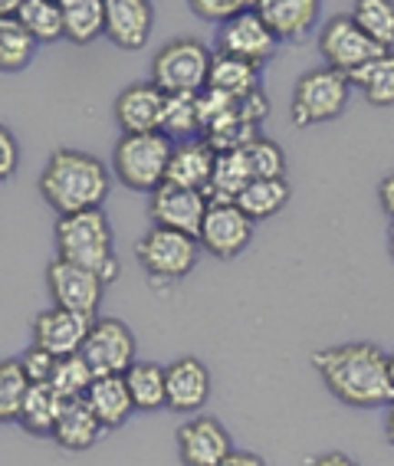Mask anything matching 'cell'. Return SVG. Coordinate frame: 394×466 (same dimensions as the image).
Masks as SVG:
<instances>
[{"label": "cell", "instance_id": "obj_1", "mask_svg": "<svg viewBox=\"0 0 394 466\" xmlns=\"http://www.w3.org/2000/svg\"><path fill=\"white\" fill-rule=\"evenodd\" d=\"M312 368L328 391L349 408H391L394 384L388 355L375 341H345L312 351Z\"/></svg>", "mask_w": 394, "mask_h": 466}, {"label": "cell", "instance_id": "obj_2", "mask_svg": "<svg viewBox=\"0 0 394 466\" xmlns=\"http://www.w3.org/2000/svg\"><path fill=\"white\" fill-rule=\"evenodd\" d=\"M112 175L99 158L76 148H56L40 175L43 200L59 217H73L83 210H102L109 198Z\"/></svg>", "mask_w": 394, "mask_h": 466}, {"label": "cell", "instance_id": "obj_3", "mask_svg": "<svg viewBox=\"0 0 394 466\" xmlns=\"http://www.w3.org/2000/svg\"><path fill=\"white\" fill-rule=\"evenodd\" d=\"M56 250L59 259L76 263V267L83 269H93L106 286L112 279H118V273H122L116 257V240H112V224L102 210H83V214L73 217H59Z\"/></svg>", "mask_w": 394, "mask_h": 466}, {"label": "cell", "instance_id": "obj_4", "mask_svg": "<svg viewBox=\"0 0 394 466\" xmlns=\"http://www.w3.org/2000/svg\"><path fill=\"white\" fill-rule=\"evenodd\" d=\"M175 155V142L161 132L151 135H122L112 151V175L126 184L128 191L155 194L168 181V165Z\"/></svg>", "mask_w": 394, "mask_h": 466}, {"label": "cell", "instance_id": "obj_5", "mask_svg": "<svg viewBox=\"0 0 394 466\" xmlns=\"http://www.w3.org/2000/svg\"><path fill=\"white\" fill-rule=\"evenodd\" d=\"M210 63L214 56L201 40L177 36V40L165 43L151 59V83L165 96H201L207 89Z\"/></svg>", "mask_w": 394, "mask_h": 466}, {"label": "cell", "instance_id": "obj_6", "mask_svg": "<svg viewBox=\"0 0 394 466\" xmlns=\"http://www.w3.org/2000/svg\"><path fill=\"white\" fill-rule=\"evenodd\" d=\"M349 96H352V83H349V76L336 73V69L326 66L302 73L293 89V102H289V118H293L296 128L332 122L345 112Z\"/></svg>", "mask_w": 394, "mask_h": 466}, {"label": "cell", "instance_id": "obj_7", "mask_svg": "<svg viewBox=\"0 0 394 466\" xmlns=\"http://www.w3.org/2000/svg\"><path fill=\"white\" fill-rule=\"evenodd\" d=\"M197 253H201L197 237L165 227H148L135 243V257L155 283H181L197 267Z\"/></svg>", "mask_w": 394, "mask_h": 466}, {"label": "cell", "instance_id": "obj_8", "mask_svg": "<svg viewBox=\"0 0 394 466\" xmlns=\"http://www.w3.org/2000/svg\"><path fill=\"white\" fill-rule=\"evenodd\" d=\"M319 53L328 69H336V73L352 79L359 69H365L381 53H391V50H381L375 40H369L365 30L355 24L352 14H336L319 30Z\"/></svg>", "mask_w": 394, "mask_h": 466}, {"label": "cell", "instance_id": "obj_9", "mask_svg": "<svg viewBox=\"0 0 394 466\" xmlns=\"http://www.w3.org/2000/svg\"><path fill=\"white\" fill-rule=\"evenodd\" d=\"M96 378H118L128 375V368L135 365V335L126 322L118 319H96L93 332L86 339L83 351H79Z\"/></svg>", "mask_w": 394, "mask_h": 466}, {"label": "cell", "instance_id": "obj_10", "mask_svg": "<svg viewBox=\"0 0 394 466\" xmlns=\"http://www.w3.org/2000/svg\"><path fill=\"white\" fill-rule=\"evenodd\" d=\"M210 198L204 191H187V187H175V184H161L158 191L148 200V217L151 227H165V230L187 233L201 240L204 220H207Z\"/></svg>", "mask_w": 394, "mask_h": 466}, {"label": "cell", "instance_id": "obj_11", "mask_svg": "<svg viewBox=\"0 0 394 466\" xmlns=\"http://www.w3.org/2000/svg\"><path fill=\"white\" fill-rule=\"evenodd\" d=\"M46 286H50L53 306L69 309V312H79V316L96 319V309L102 302V283L93 269H83L66 259H53L50 269H46Z\"/></svg>", "mask_w": 394, "mask_h": 466}, {"label": "cell", "instance_id": "obj_12", "mask_svg": "<svg viewBox=\"0 0 394 466\" xmlns=\"http://www.w3.org/2000/svg\"><path fill=\"white\" fill-rule=\"evenodd\" d=\"M177 443V457L185 466H220L230 453H234V443H230V433L220 424L217 417L207 414H194L191 420L177 427L175 433Z\"/></svg>", "mask_w": 394, "mask_h": 466}, {"label": "cell", "instance_id": "obj_13", "mask_svg": "<svg viewBox=\"0 0 394 466\" xmlns=\"http://www.w3.org/2000/svg\"><path fill=\"white\" fill-rule=\"evenodd\" d=\"M96 319L79 316V312H69V309H46L34 319V345L43 351H50L53 359H69V355H79L93 332Z\"/></svg>", "mask_w": 394, "mask_h": 466}, {"label": "cell", "instance_id": "obj_14", "mask_svg": "<svg viewBox=\"0 0 394 466\" xmlns=\"http://www.w3.org/2000/svg\"><path fill=\"white\" fill-rule=\"evenodd\" d=\"M277 43L279 40L267 26V20L257 14V4H253V10H247L217 30V53L247 59L253 66H263L277 53Z\"/></svg>", "mask_w": 394, "mask_h": 466}, {"label": "cell", "instance_id": "obj_15", "mask_svg": "<svg viewBox=\"0 0 394 466\" xmlns=\"http://www.w3.org/2000/svg\"><path fill=\"white\" fill-rule=\"evenodd\" d=\"M253 220L237 204H210L207 220L201 230V250L217 259H234L250 247Z\"/></svg>", "mask_w": 394, "mask_h": 466}, {"label": "cell", "instance_id": "obj_16", "mask_svg": "<svg viewBox=\"0 0 394 466\" xmlns=\"http://www.w3.org/2000/svg\"><path fill=\"white\" fill-rule=\"evenodd\" d=\"M165 102L168 96L155 83H132L116 99V122L126 135H151L161 132L165 122Z\"/></svg>", "mask_w": 394, "mask_h": 466}, {"label": "cell", "instance_id": "obj_17", "mask_svg": "<svg viewBox=\"0 0 394 466\" xmlns=\"http://www.w3.org/2000/svg\"><path fill=\"white\" fill-rule=\"evenodd\" d=\"M155 10L148 0H106V36L118 50H142L151 36Z\"/></svg>", "mask_w": 394, "mask_h": 466}, {"label": "cell", "instance_id": "obj_18", "mask_svg": "<svg viewBox=\"0 0 394 466\" xmlns=\"http://www.w3.org/2000/svg\"><path fill=\"white\" fill-rule=\"evenodd\" d=\"M210 398V371L204 361L175 359L168 365V408L177 414H197Z\"/></svg>", "mask_w": 394, "mask_h": 466}, {"label": "cell", "instance_id": "obj_19", "mask_svg": "<svg viewBox=\"0 0 394 466\" xmlns=\"http://www.w3.org/2000/svg\"><path fill=\"white\" fill-rule=\"evenodd\" d=\"M319 0H260L257 14L279 43H296L319 24Z\"/></svg>", "mask_w": 394, "mask_h": 466}, {"label": "cell", "instance_id": "obj_20", "mask_svg": "<svg viewBox=\"0 0 394 466\" xmlns=\"http://www.w3.org/2000/svg\"><path fill=\"white\" fill-rule=\"evenodd\" d=\"M214 165H217V151L210 148L207 138L181 142L175 145V155H171V165H168V181L165 184L207 194L210 177H214Z\"/></svg>", "mask_w": 394, "mask_h": 466}, {"label": "cell", "instance_id": "obj_21", "mask_svg": "<svg viewBox=\"0 0 394 466\" xmlns=\"http://www.w3.org/2000/svg\"><path fill=\"white\" fill-rule=\"evenodd\" d=\"M86 404L93 408V414L99 417V424L106 431H116L135 414V400L128 394L126 375L118 378H96V384L86 394Z\"/></svg>", "mask_w": 394, "mask_h": 466}, {"label": "cell", "instance_id": "obj_22", "mask_svg": "<svg viewBox=\"0 0 394 466\" xmlns=\"http://www.w3.org/2000/svg\"><path fill=\"white\" fill-rule=\"evenodd\" d=\"M257 181L247 151H220L217 165H214V177H210L207 198L210 204H237V198Z\"/></svg>", "mask_w": 394, "mask_h": 466}, {"label": "cell", "instance_id": "obj_23", "mask_svg": "<svg viewBox=\"0 0 394 466\" xmlns=\"http://www.w3.org/2000/svg\"><path fill=\"white\" fill-rule=\"evenodd\" d=\"M207 89L224 92V96H230L237 102L247 99L253 92H260V66H253L247 59L227 56V53H214Z\"/></svg>", "mask_w": 394, "mask_h": 466}, {"label": "cell", "instance_id": "obj_24", "mask_svg": "<svg viewBox=\"0 0 394 466\" xmlns=\"http://www.w3.org/2000/svg\"><path fill=\"white\" fill-rule=\"evenodd\" d=\"M106 427L99 424V417L93 414V408L86 404V400H66V408L59 414V424L53 431V441L59 443L63 450H89L96 441L102 437Z\"/></svg>", "mask_w": 394, "mask_h": 466}, {"label": "cell", "instance_id": "obj_25", "mask_svg": "<svg viewBox=\"0 0 394 466\" xmlns=\"http://www.w3.org/2000/svg\"><path fill=\"white\" fill-rule=\"evenodd\" d=\"M128 394L135 400V410H161L168 408V368L155 365V361H135L126 375Z\"/></svg>", "mask_w": 394, "mask_h": 466}, {"label": "cell", "instance_id": "obj_26", "mask_svg": "<svg viewBox=\"0 0 394 466\" xmlns=\"http://www.w3.org/2000/svg\"><path fill=\"white\" fill-rule=\"evenodd\" d=\"M63 408H66V400L53 391V384H34L24 400V408H20L17 424L26 433H34V437H53Z\"/></svg>", "mask_w": 394, "mask_h": 466}, {"label": "cell", "instance_id": "obj_27", "mask_svg": "<svg viewBox=\"0 0 394 466\" xmlns=\"http://www.w3.org/2000/svg\"><path fill=\"white\" fill-rule=\"evenodd\" d=\"M63 4V24L66 40L76 46L106 36V0H59Z\"/></svg>", "mask_w": 394, "mask_h": 466}, {"label": "cell", "instance_id": "obj_28", "mask_svg": "<svg viewBox=\"0 0 394 466\" xmlns=\"http://www.w3.org/2000/svg\"><path fill=\"white\" fill-rule=\"evenodd\" d=\"M161 135H165V138H171L175 145L194 142L197 135L204 138L197 96H168V102H165V122H161Z\"/></svg>", "mask_w": 394, "mask_h": 466}, {"label": "cell", "instance_id": "obj_29", "mask_svg": "<svg viewBox=\"0 0 394 466\" xmlns=\"http://www.w3.org/2000/svg\"><path fill=\"white\" fill-rule=\"evenodd\" d=\"M355 89H361V96L378 108H388L394 106V50L391 53H381L375 63H369L365 69L349 79Z\"/></svg>", "mask_w": 394, "mask_h": 466}, {"label": "cell", "instance_id": "obj_30", "mask_svg": "<svg viewBox=\"0 0 394 466\" xmlns=\"http://www.w3.org/2000/svg\"><path fill=\"white\" fill-rule=\"evenodd\" d=\"M17 20L30 30L36 43H56L66 36L63 4H56V0H24Z\"/></svg>", "mask_w": 394, "mask_h": 466}, {"label": "cell", "instance_id": "obj_31", "mask_svg": "<svg viewBox=\"0 0 394 466\" xmlns=\"http://www.w3.org/2000/svg\"><path fill=\"white\" fill-rule=\"evenodd\" d=\"M34 53L36 40L30 36V30L17 17H0V69L4 73H20V69L30 66Z\"/></svg>", "mask_w": 394, "mask_h": 466}, {"label": "cell", "instance_id": "obj_32", "mask_svg": "<svg viewBox=\"0 0 394 466\" xmlns=\"http://www.w3.org/2000/svg\"><path fill=\"white\" fill-rule=\"evenodd\" d=\"M289 200V184L283 181H253L240 198H237V208L250 217L253 224L257 220H267V217L279 214Z\"/></svg>", "mask_w": 394, "mask_h": 466}, {"label": "cell", "instance_id": "obj_33", "mask_svg": "<svg viewBox=\"0 0 394 466\" xmlns=\"http://www.w3.org/2000/svg\"><path fill=\"white\" fill-rule=\"evenodd\" d=\"M352 17L381 50H394V0H359Z\"/></svg>", "mask_w": 394, "mask_h": 466}, {"label": "cell", "instance_id": "obj_34", "mask_svg": "<svg viewBox=\"0 0 394 466\" xmlns=\"http://www.w3.org/2000/svg\"><path fill=\"white\" fill-rule=\"evenodd\" d=\"M50 384L63 400H86L89 388L96 384V371L89 368V361L83 355H69V359L56 361V371H53Z\"/></svg>", "mask_w": 394, "mask_h": 466}, {"label": "cell", "instance_id": "obj_35", "mask_svg": "<svg viewBox=\"0 0 394 466\" xmlns=\"http://www.w3.org/2000/svg\"><path fill=\"white\" fill-rule=\"evenodd\" d=\"M30 388L34 384L26 378L20 359H4L0 365V420H17Z\"/></svg>", "mask_w": 394, "mask_h": 466}, {"label": "cell", "instance_id": "obj_36", "mask_svg": "<svg viewBox=\"0 0 394 466\" xmlns=\"http://www.w3.org/2000/svg\"><path fill=\"white\" fill-rule=\"evenodd\" d=\"M244 151H247V158H250L253 177H257V181H283L286 177V155L277 142L257 138V142Z\"/></svg>", "mask_w": 394, "mask_h": 466}, {"label": "cell", "instance_id": "obj_37", "mask_svg": "<svg viewBox=\"0 0 394 466\" xmlns=\"http://www.w3.org/2000/svg\"><path fill=\"white\" fill-rule=\"evenodd\" d=\"M187 7H191L194 17L224 26L234 17H240V14H247V10H253V4H247V0H191Z\"/></svg>", "mask_w": 394, "mask_h": 466}, {"label": "cell", "instance_id": "obj_38", "mask_svg": "<svg viewBox=\"0 0 394 466\" xmlns=\"http://www.w3.org/2000/svg\"><path fill=\"white\" fill-rule=\"evenodd\" d=\"M56 361L50 351L36 349V345H30V349L20 355V365H24L26 378H30V384H50L53 371H56Z\"/></svg>", "mask_w": 394, "mask_h": 466}, {"label": "cell", "instance_id": "obj_39", "mask_svg": "<svg viewBox=\"0 0 394 466\" xmlns=\"http://www.w3.org/2000/svg\"><path fill=\"white\" fill-rule=\"evenodd\" d=\"M267 112H269V102L263 92H253V96L240 99V122H247V126H260L263 118H267Z\"/></svg>", "mask_w": 394, "mask_h": 466}, {"label": "cell", "instance_id": "obj_40", "mask_svg": "<svg viewBox=\"0 0 394 466\" xmlns=\"http://www.w3.org/2000/svg\"><path fill=\"white\" fill-rule=\"evenodd\" d=\"M14 167H17V142H14L10 128H0V177L7 181Z\"/></svg>", "mask_w": 394, "mask_h": 466}, {"label": "cell", "instance_id": "obj_41", "mask_svg": "<svg viewBox=\"0 0 394 466\" xmlns=\"http://www.w3.org/2000/svg\"><path fill=\"white\" fill-rule=\"evenodd\" d=\"M378 200H381V210L394 220V171L378 184Z\"/></svg>", "mask_w": 394, "mask_h": 466}, {"label": "cell", "instance_id": "obj_42", "mask_svg": "<svg viewBox=\"0 0 394 466\" xmlns=\"http://www.w3.org/2000/svg\"><path fill=\"white\" fill-rule=\"evenodd\" d=\"M220 466H267V463H263V457L250 453V450H234Z\"/></svg>", "mask_w": 394, "mask_h": 466}, {"label": "cell", "instance_id": "obj_43", "mask_svg": "<svg viewBox=\"0 0 394 466\" xmlns=\"http://www.w3.org/2000/svg\"><path fill=\"white\" fill-rule=\"evenodd\" d=\"M309 466H359L352 457H345V453H319L316 460H309Z\"/></svg>", "mask_w": 394, "mask_h": 466}, {"label": "cell", "instance_id": "obj_44", "mask_svg": "<svg viewBox=\"0 0 394 466\" xmlns=\"http://www.w3.org/2000/svg\"><path fill=\"white\" fill-rule=\"evenodd\" d=\"M385 437H388V443L394 447V404L388 408V417H385Z\"/></svg>", "mask_w": 394, "mask_h": 466}, {"label": "cell", "instance_id": "obj_45", "mask_svg": "<svg viewBox=\"0 0 394 466\" xmlns=\"http://www.w3.org/2000/svg\"><path fill=\"white\" fill-rule=\"evenodd\" d=\"M388 250H391V257H394V224H391V230H388Z\"/></svg>", "mask_w": 394, "mask_h": 466}, {"label": "cell", "instance_id": "obj_46", "mask_svg": "<svg viewBox=\"0 0 394 466\" xmlns=\"http://www.w3.org/2000/svg\"><path fill=\"white\" fill-rule=\"evenodd\" d=\"M388 375H391V384H394V355H388Z\"/></svg>", "mask_w": 394, "mask_h": 466}]
</instances>
